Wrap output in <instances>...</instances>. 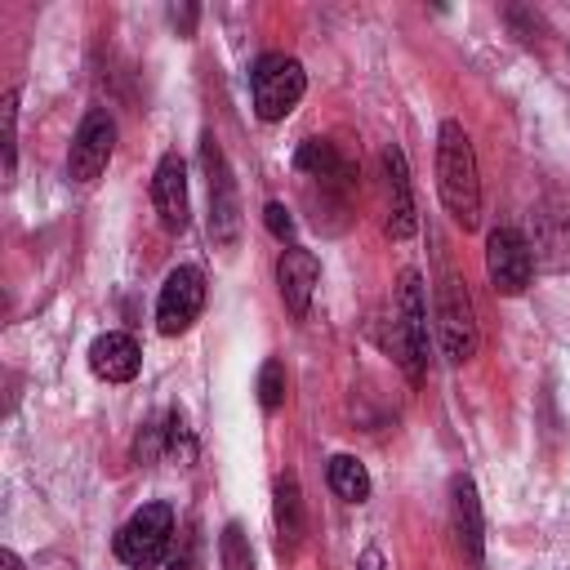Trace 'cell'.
<instances>
[{"label":"cell","instance_id":"cell-20","mask_svg":"<svg viewBox=\"0 0 570 570\" xmlns=\"http://www.w3.org/2000/svg\"><path fill=\"white\" fill-rule=\"evenodd\" d=\"M0 111H4V178H13V169H18V89L4 94Z\"/></svg>","mask_w":570,"mask_h":570},{"label":"cell","instance_id":"cell-11","mask_svg":"<svg viewBox=\"0 0 570 570\" xmlns=\"http://www.w3.org/2000/svg\"><path fill=\"white\" fill-rule=\"evenodd\" d=\"M525 245H530L534 267L566 272L570 267V205H539V209H530Z\"/></svg>","mask_w":570,"mask_h":570},{"label":"cell","instance_id":"cell-24","mask_svg":"<svg viewBox=\"0 0 570 570\" xmlns=\"http://www.w3.org/2000/svg\"><path fill=\"white\" fill-rule=\"evenodd\" d=\"M191 548H196L191 534H183V543L169 552V570H191Z\"/></svg>","mask_w":570,"mask_h":570},{"label":"cell","instance_id":"cell-5","mask_svg":"<svg viewBox=\"0 0 570 570\" xmlns=\"http://www.w3.org/2000/svg\"><path fill=\"white\" fill-rule=\"evenodd\" d=\"M174 548V508L169 503H142L116 534V557L134 570H151Z\"/></svg>","mask_w":570,"mask_h":570},{"label":"cell","instance_id":"cell-4","mask_svg":"<svg viewBox=\"0 0 570 570\" xmlns=\"http://www.w3.org/2000/svg\"><path fill=\"white\" fill-rule=\"evenodd\" d=\"M432 316H436V338H441V356L463 365L476 356L481 347V330H476V312H472V294L468 285L445 272L436 281V298H432Z\"/></svg>","mask_w":570,"mask_h":570},{"label":"cell","instance_id":"cell-7","mask_svg":"<svg viewBox=\"0 0 570 570\" xmlns=\"http://www.w3.org/2000/svg\"><path fill=\"white\" fill-rule=\"evenodd\" d=\"M200 160H205V178H209V236H214V245L232 249L240 236V196H236V178H232L227 156L214 142V134L200 138Z\"/></svg>","mask_w":570,"mask_h":570},{"label":"cell","instance_id":"cell-10","mask_svg":"<svg viewBox=\"0 0 570 570\" xmlns=\"http://www.w3.org/2000/svg\"><path fill=\"white\" fill-rule=\"evenodd\" d=\"M200 307H205V276H200V267L183 263V267H174V272L165 276V285H160V298H156V330H160V334H183V330L200 316Z\"/></svg>","mask_w":570,"mask_h":570},{"label":"cell","instance_id":"cell-1","mask_svg":"<svg viewBox=\"0 0 570 570\" xmlns=\"http://www.w3.org/2000/svg\"><path fill=\"white\" fill-rule=\"evenodd\" d=\"M436 191L459 227H476L481 178H476V151L459 120H441V129H436Z\"/></svg>","mask_w":570,"mask_h":570},{"label":"cell","instance_id":"cell-21","mask_svg":"<svg viewBox=\"0 0 570 570\" xmlns=\"http://www.w3.org/2000/svg\"><path fill=\"white\" fill-rule=\"evenodd\" d=\"M249 543H245V530L232 521L227 530H223V570H249Z\"/></svg>","mask_w":570,"mask_h":570},{"label":"cell","instance_id":"cell-25","mask_svg":"<svg viewBox=\"0 0 570 570\" xmlns=\"http://www.w3.org/2000/svg\"><path fill=\"white\" fill-rule=\"evenodd\" d=\"M356 570H383V552L379 548H365L361 561H356Z\"/></svg>","mask_w":570,"mask_h":570},{"label":"cell","instance_id":"cell-23","mask_svg":"<svg viewBox=\"0 0 570 570\" xmlns=\"http://www.w3.org/2000/svg\"><path fill=\"white\" fill-rule=\"evenodd\" d=\"M263 223H267V232H272L276 240H289V236H294V218H289V209H285L281 200H272V205L263 209Z\"/></svg>","mask_w":570,"mask_h":570},{"label":"cell","instance_id":"cell-17","mask_svg":"<svg viewBox=\"0 0 570 570\" xmlns=\"http://www.w3.org/2000/svg\"><path fill=\"white\" fill-rule=\"evenodd\" d=\"M276 534H281V548H298L303 539V494L294 476L276 481Z\"/></svg>","mask_w":570,"mask_h":570},{"label":"cell","instance_id":"cell-14","mask_svg":"<svg viewBox=\"0 0 570 570\" xmlns=\"http://www.w3.org/2000/svg\"><path fill=\"white\" fill-rule=\"evenodd\" d=\"M316 276H321V263L312 249L303 245H289L281 249L276 258V289L289 307V316H307V303H312V289H316Z\"/></svg>","mask_w":570,"mask_h":570},{"label":"cell","instance_id":"cell-9","mask_svg":"<svg viewBox=\"0 0 570 570\" xmlns=\"http://www.w3.org/2000/svg\"><path fill=\"white\" fill-rule=\"evenodd\" d=\"M485 272H490V285L499 294H521L530 285V276H534V258H530L525 232L494 227L485 236Z\"/></svg>","mask_w":570,"mask_h":570},{"label":"cell","instance_id":"cell-19","mask_svg":"<svg viewBox=\"0 0 570 570\" xmlns=\"http://www.w3.org/2000/svg\"><path fill=\"white\" fill-rule=\"evenodd\" d=\"M258 401H263V410H281L285 405V365L276 356L263 361V370H258Z\"/></svg>","mask_w":570,"mask_h":570},{"label":"cell","instance_id":"cell-6","mask_svg":"<svg viewBox=\"0 0 570 570\" xmlns=\"http://www.w3.org/2000/svg\"><path fill=\"white\" fill-rule=\"evenodd\" d=\"M307 89V76H303V62L289 58V53H263L249 71V94H254V111L263 120H285L298 98Z\"/></svg>","mask_w":570,"mask_h":570},{"label":"cell","instance_id":"cell-16","mask_svg":"<svg viewBox=\"0 0 570 570\" xmlns=\"http://www.w3.org/2000/svg\"><path fill=\"white\" fill-rule=\"evenodd\" d=\"M138 365H142V352H138V343H134L129 334H120V330L98 334L94 347H89V370H94L98 379H107V383H129V379L138 374Z\"/></svg>","mask_w":570,"mask_h":570},{"label":"cell","instance_id":"cell-3","mask_svg":"<svg viewBox=\"0 0 570 570\" xmlns=\"http://www.w3.org/2000/svg\"><path fill=\"white\" fill-rule=\"evenodd\" d=\"M294 169L316 209H338V214L347 209V200L356 191V169L330 138H307L294 156Z\"/></svg>","mask_w":570,"mask_h":570},{"label":"cell","instance_id":"cell-26","mask_svg":"<svg viewBox=\"0 0 570 570\" xmlns=\"http://www.w3.org/2000/svg\"><path fill=\"white\" fill-rule=\"evenodd\" d=\"M0 570H27V566H22V557H18L13 548H4V552H0Z\"/></svg>","mask_w":570,"mask_h":570},{"label":"cell","instance_id":"cell-8","mask_svg":"<svg viewBox=\"0 0 570 570\" xmlns=\"http://www.w3.org/2000/svg\"><path fill=\"white\" fill-rule=\"evenodd\" d=\"M111 151H116V120H111L102 107L85 111V120H80V129H76V138H71V151H67V174H71V183H94V178L107 169Z\"/></svg>","mask_w":570,"mask_h":570},{"label":"cell","instance_id":"cell-22","mask_svg":"<svg viewBox=\"0 0 570 570\" xmlns=\"http://www.w3.org/2000/svg\"><path fill=\"white\" fill-rule=\"evenodd\" d=\"M165 445H169V454H178V459H191V436H187V423H183V414H169V423H165Z\"/></svg>","mask_w":570,"mask_h":570},{"label":"cell","instance_id":"cell-13","mask_svg":"<svg viewBox=\"0 0 570 570\" xmlns=\"http://www.w3.org/2000/svg\"><path fill=\"white\" fill-rule=\"evenodd\" d=\"M450 534H454V548L468 566H481L485 557V534H481V499H476V485L468 476H454L450 485Z\"/></svg>","mask_w":570,"mask_h":570},{"label":"cell","instance_id":"cell-18","mask_svg":"<svg viewBox=\"0 0 570 570\" xmlns=\"http://www.w3.org/2000/svg\"><path fill=\"white\" fill-rule=\"evenodd\" d=\"M330 490L338 499H347V503L370 499V472H365V463L352 459V454H334L330 459Z\"/></svg>","mask_w":570,"mask_h":570},{"label":"cell","instance_id":"cell-15","mask_svg":"<svg viewBox=\"0 0 570 570\" xmlns=\"http://www.w3.org/2000/svg\"><path fill=\"white\" fill-rule=\"evenodd\" d=\"M383 178H387V236L405 240L414 232V196H410V169L401 147L383 151Z\"/></svg>","mask_w":570,"mask_h":570},{"label":"cell","instance_id":"cell-2","mask_svg":"<svg viewBox=\"0 0 570 570\" xmlns=\"http://www.w3.org/2000/svg\"><path fill=\"white\" fill-rule=\"evenodd\" d=\"M392 356L401 370L419 383L428 370V298H423V276L414 267L401 272L396 281V303H392V334H387Z\"/></svg>","mask_w":570,"mask_h":570},{"label":"cell","instance_id":"cell-12","mask_svg":"<svg viewBox=\"0 0 570 570\" xmlns=\"http://www.w3.org/2000/svg\"><path fill=\"white\" fill-rule=\"evenodd\" d=\"M151 205L165 232H187L191 205H187V165L178 151H165L156 174H151Z\"/></svg>","mask_w":570,"mask_h":570}]
</instances>
